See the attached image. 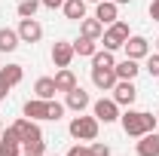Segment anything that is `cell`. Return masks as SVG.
Segmentation results:
<instances>
[{
    "label": "cell",
    "mask_w": 159,
    "mask_h": 156,
    "mask_svg": "<svg viewBox=\"0 0 159 156\" xmlns=\"http://www.w3.org/2000/svg\"><path fill=\"white\" fill-rule=\"evenodd\" d=\"M119 122H122V132L129 138H141L147 135V132H156V122L159 117H153V113H147V110H125V113H119Z\"/></svg>",
    "instance_id": "cell-1"
},
{
    "label": "cell",
    "mask_w": 159,
    "mask_h": 156,
    "mask_svg": "<svg viewBox=\"0 0 159 156\" xmlns=\"http://www.w3.org/2000/svg\"><path fill=\"white\" fill-rule=\"evenodd\" d=\"M98 129H101V122H98L95 113H92V117L77 113V117L70 119V126H67L70 138H77V141H95V138H98Z\"/></svg>",
    "instance_id": "cell-2"
},
{
    "label": "cell",
    "mask_w": 159,
    "mask_h": 156,
    "mask_svg": "<svg viewBox=\"0 0 159 156\" xmlns=\"http://www.w3.org/2000/svg\"><path fill=\"white\" fill-rule=\"evenodd\" d=\"M132 37L129 34V25L125 21H113V25H107L104 28V34H101V40H104V49H110V52H116V49H122V43Z\"/></svg>",
    "instance_id": "cell-3"
},
{
    "label": "cell",
    "mask_w": 159,
    "mask_h": 156,
    "mask_svg": "<svg viewBox=\"0 0 159 156\" xmlns=\"http://www.w3.org/2000/svg\"><path fill=\"white\" fill-rule=\"evenodd\" d=\"M113 92V101H116L119 107H132L135 101H138V89H135V80H116V86L110 89Z\"/></svg>",
    "instance_id": "cell-4"
},
{
    "label": "cell",
    "mask_w": 159,
    "mask_h": 156,
    "mask_svg": "<svg viewBox=\"0 0 159 156\" xmlns=\"http://www.w3.org/2000/svg\"><path fill=\"white\" fill-rule=\"evenodd\" d=\"M92 113L98 117V122L110 126V122H116V119H119V104L113 101V98H98V101L92 104Z\"/></svg>",
    "instance_id": "cell-5"
},
{
    "label": "cell",
    "mask_w": 159,
    "mask_h": 156,
    "mask_svg": "<svg viewBox=\"0 0 159 156\" xmlns=\"http://www.w3.org/2000/svg\"><path fill=\"white\" fill-rule=\"evenodd\" d=\"M122 49H125V58L141 61V58H147V55H150V40L141 37V34H132V37L122 43Z\"/></svg>",
    "instance_id": "cell-6"
},
{
    "label": "cell",
    "mask_w": 159,
    "mask_h": 156,
    "mask_svg": "<svg viewBox=\"0 0 159 156\" xmlns=\"http://www.w3.org/2000/svg\"><path fill=\"white\" fill-rule=\"evenodd\" d=\"M16 31H19L21 43H40V40H43V25H40L37 19H21Z\"/></svg>",
    "instance_id": "cell-7"
},
{
    "label": "cell",
    "mask_w": 159,
    "mask_h": 156,
    "mask_svg": "<svg viewBox=\"0 0 159 156\" xmlns=\"http://www.w3.org/2000/svg\"><path fill=\"white\" fill-rule=\"evenodd\" d=\"M74 43H67V40H58V43H52V64L55 67H70V61H74Z\"/></svg>",
    "instance_id": "cell-8"
},
{
    "label": "cell",
    "mask_w": 159,
    "mask_h": 156,
    "mask_svg": "<svg viewBox=\"0 0 159 156\" xmlns=\"http://www.w3.org/2000/svg\"><path fill=\"white\" fill-rule=\"evenodd\" d=\"M89 104H92V98H89V92H86L83 86L70 89V92L64 95V107H67V110H74V113H83Z\"/></svg>",
    "instance_id": "cell-9"
},
{
    "label": "cell",
    "mask_w": 159,
    "mask_h": 156,
    "mask_svg": "<svg viewBox=\"0 0 159 156\" xmlns=\"http://www.w3.org/2000/svg\"><path fill=\"white\" fill-rule=\"evenodd\" d=\"M92 86L101 92H110L116 86V71L113 67H92Z\"/></svg>",
    "instance_id": "cell-10"
},
{
    "label": "cell",
    "mask_w": 159,
    "mask_h": 156,
    "mask_svg": "<svg viewBox=\"0 0 159 156\" xmlns=\"http://www.w3.org/2000/svg\"><path fill=\"white\" fill-rule=\"evenodd\" d=\"M138 156H159V132H147L138 138Z\"/></svg>",
    "instance_id": "cell-11"
},
{
    "label": "cell",
    "mask_w": 159,
    "mask_h": 156,
    "mask_svg": "<svg viewBox=\"0 0 159 156\" xmlns=\"http://www.w3.org/2000/svg\"><path fill=\"white\" fill-rule=\"evenodd\" d=\"M95 19H98L101 25H113V21L119 19V6L113 3V0H101L98 9H95Z\"/></svg>",
    "instance_id": "cell-12"
},
{
    "label": "cell",
    "mask_w": 159,
    "mask_h": 156,
    "mask_svg": "<svg viewBox=\"0 0 159 156\" xmlns=\"http://www.w3.org/2000/svg\"><path fill=\"white\" fill-rule=\"evenodd\" d=\"M52 80H55V89L64 92V95H67L70 89H77V86H80V83H77V74H74L70 67H58V74H55Z\"/></svg>",
    "instance_id": "cell-13"
},
{
    "label": "cell",
    "mask_w": 159,
    "mask_h": 156,
    "mask_svg": "<svg viewBox=\"0 0 159 156\" xmlns=\"http://www.w3.org/2000/svg\"><path fill=\"white\" fill-rule=\"evenodd\" d=\"M61 12H64V19H70V21H83L86 19V0H64Z\"/></svg>",
    "instance_id": "cell-14"
},
{
    "label": "cell",
    "mask_w": 159,
    "mask_h": 156,
    "mask_svg": "<svg viewBox=\"0 0 159 156\" xmlns=\"http://www.w3.org/2000/svg\"><path fill=\"white\" fill-rule=\"evenodd\" d=\"M25 117L28 119H34V122H40V119H46V101L43 98H28L25 101Z\"/></svg>",
    "instance_id": "cell-15"
},
{
    "label": "cell",
    "mask_w": 159,
    "mask_h": 156,
    "mask_svg": "<svg viewBox=\"0 0 159 156\" xmlns=\"http://www.w3.org/2000/svg\"><path fill=\"white\" fill-rule=\"evenodd\" d=\"M12 129H16V135L21 138V141H28V138H37V135H43V132H40V126L37 122H34V119H16V122H12Z\"/></svg>",
    "instance_id": "cell-16"
},
{
    "label": "cell",
    "mask_w": 159,
    "mask_h": 156,
    "mask_svg": "<svg viewBox=\"0 0 159 156\" xmlns=\"http://www.w3.org/2000/svg\"><path fill=\"white\" fill-rule=\"evenodd\" d=\"M0 80L12 89V86H19L21 80H25V67L21 64H6V67H0Z\"/></svg>",
    "instance_id": "cell-17"
},
{
    "label": "cell",
    "mask_w": 159,
    "mask_h": 156,
    "mask_svg": "<svg viewBox=\"0 0 159 156\" xmlns=\"http://www.w3.org/2000/svg\"><path fill=\"white\" fill-rule=\"evenodd\" d=\"M34 95L43 98V101L55 98V95H58V89H55V80H52V77H40L37 83H34Z\"/></svg>",
    "instance_id": "cell-18"
},
{
    "label": "cell",
    "mask_w": 159,
    "mask_h": 156,
    "mask_svg": "<svg viewBox=\"0 0 159 156\" xmlns=\"http://www.w3.org/2000/svg\"><path fill=\"white\" fill-rule=\"evenodd\" d=\"M113 71H116V80H135L141 67H138V61H135V58H122V61H116Z\"/></svg>",
    "instance_id": "cell-19"
},
{
    "label": "cell",
    "mask_w": 159,
    "mask_h": 156,
    "mask_svg": "<svg viewBox=\"0 0 159 156\" xmlns=\"http://www.w3.org/2000/svg\"><path fill=\"white\" fill-rule=\"evenodd\" d=\"M19 31H12V28H0V52H16L19 49Z\"/></svg>",
    "instance_id": "cell-20"
},
{
    "label": "cell",
    "mask_w": 159,
    "mask_h": 156,
    "mask_svg": "<svg viewBox=\"0 0 159 156\" xmlns=\"http://www.w3.org/2000/svg\"><path fill=\"white\" fill-rule=\"evenodd\" d=\"M74 52L83 55V58H92V55L98 52V40H89V37H83V34H80V37L74 40Z\"/></svg>",
    "instance_id": "cell-21"
},
{
    "label": "cell",
    "mask_w": 159,
    "mask_h": 156,
    "mask_svg": "<svg viewBox=\"0 0 159 156\" xmlns=\"http://www.w3.org/2000/svg\"><path fill=\"white\" fill-rule=\"evenodd\" d=\"M80 34L89 40H101V34H104V25H101L98 19H83L80 21Z\"/></svg>",
    "instance_id": "cell-22"
},
{
    "label": "cell",
    "mask_w": 159,
    "mask_h": 156,
    "mask_svg": "<svg viewBox=\"0 0 159 156\" xmlns=\"http://www.w3.org/2000/svg\"><path fill=\"white\" fill-rule=\"evenodd\" d=\"M21 153H31V156H46V141H43V135L21 141Z\"/></svg>",
    "instance_id": "cell-23"
},
{
    "label": "cell",
    "mask_w": 159,
    "mask_h": 156,
    "mask_svg": "<svg viewBox=\"0 0 159 156\" xmlns=\"http://www.w3.org/2000/svg\"><path fill=\"white\" fill-rule=\"evenodd\" d=\"M40 6H43L40 0H19V6H16V12H19V19H34Z\"/></svg>",
    "instance_id": "cell-24"
},
{
    "label": "cell",
    "mask_w": 159,
    "mask_h": 156,
    "mask_svg": "<svg viewBox=\"0 0 159 156\" xmlns=\"http://www.w3.org/2000/svg\"><path fill=\"white\" fill-rule=\"evenodd\" d=\"M92 67H116L113 52H110V49H98V52L92 55Z\"/></svg>",
    "instance_id": "cell-25"
},
{
    "label": "cell",
    "mask_w": 159,
    "mask_h": 156,
    "mask_svg": "<svg viewBox=\"0 0 159 156\" xmlns=\"http://www.w3.org/2000/svg\"><path fill=\"white\" fill-rule=\"evenodd\" d=\"M64 110H67V107H64L61 101H55V98L46 101V119H49V122H58V119L64 117Z\"/></svg>",
    "instance_id": "cell-26"
},
{
    "label": "cell",
    "mask_w": 159,
    "mask_h": 156,
    "mask_svg": "<svg viewBox=\"0 0 159 156\" xmlns=\"http://www.w3.org/2000/svg\"><path fill=\"white\" fill-rule=\"evenodd\" d=\"M0 156H21V144H12V141H0Z\"/></svg>",
    "instance_id": "cell-27"
},
{
    "label": "cell",
    "mask_w": 159,
    "mask_h": 156,
    "mask_svg": "<svg viewBox=\"0 0 159 156\" xmlns=\"http://www.w3.org/2000/svg\"><path fill=\"white\" fill-rule=\"evenodd\" d=\"M147 74H150V77H159V52L156 55H153V52L147 55Z\"/></svg>",
    "instance_id": "cell-28"
},
{
    "label": "cell",
    "mask_w": 159,
    "mask_h": 156,
    "mask_svg": "<svg viewBox=\"0 0 159 156\" xmlns=\"http://www.w3.org/2000/svg\"><path fill=\"white\" fill-rule=\"evenodd\" d=\"M89 147H92V156H110V147H107V144H101V141H92Z\"/></svg>",
    "instance_id": "cell-29"
},
{
    "label": "cell",
    "mask_w": 159,
    "mask_h": 156,
    "mask_svg": "<svg viewBox=\"0 0 159 156\" xmlns=\"http://www.w3.org/2000/svg\"><path fill=\"white\" fill-rule=\"evenodd\" d=\"M67 156H92V147H86V144H74V147L67 150Z\"/></svg>",
    "instance_id": "cell-30"
},
{
    "label": "cell",
    "mask_w": 159,
    "mask_h": 156,
    "mask_svg": "<svg viewBox=\"0 0 159 156\" xmlns=\"http://www.w3.org/2000/svg\"><path fill=\"white\" fill-rule=\"evenodd\" d=\"M0 141H12V144H21V138L16 135V129H12V126H9V129H3V132H0Z\"/></svg>",
    "instance_id": "cell-31"
},
{
    "label": "cell",
    "mask_w": 159,
    "mask_h": 156,
    "mask_svg": "<svg viewBox=\"0 0 159 156\" xmlns=\"http://www.w3.org/2000/svg\"><path fill=\"white\" fill-rule=\"evenodd\" d=\"M147 12H150V19H153V21H159V0L150 3V9H147Z\"/></svg>",
    "instance_id": "cell-32"
},
{
    "label": "cell",
    "mask_w": 159,
    "mask_h": 156,
    "mask_svg": "<svg viewBox=\"0 0 159 156\" xmlns=\"http://www.w3.org/2000/svg\"><path fill=\"white\" fill-rule=\"evenodd\" d=\"M40 3H43L46 9H58V6H61V3H64V0H40Z\"/></svg>",
    "instance_id": "cell-33"
},
{
    "label": "cell",
    "mask_w": 159,
    "mask_h": 156,
    "mask_svg": "<svg viewBox=\"0 0 159 156\" xmlns=\"http://www.w3.org/2000/svg\"><path fill=\"white\" fill-rule=\"evenodd\" d=\"M9 95V86H6V83H3V80H0V101H3V98Z\"/></svg>",
    "instance_id": "cell-34"
},
{
    "label": "cell",
    "mask_w": 159,
    "mask_h": 156,
    "mask_svg": "<svg viewBox=\"0 0 159 156\" xmlns=\"http://www.w3.org/2000/svg\"><path fill=\"white\" fill-rule=\"evenodd\" d=\"M113 3H116V6H122V3H132V0H113Z\"/></svg>",
    "instance_id": "cell-35"
},
{
    "label": "cell",
    "mask_w": 159,
    "mask_h": 156,
    "mask_svg": "<svg viewBox=\"0 0 159 156\" xmlns=\"http://www.w3.org/2000/svg\"><path fill=\"white\" fill-rule=\"evenodd\" d=\"M0 132H3V122H0Z\"/></svg>",
    "instance_id": "cell-36"
},
{
    "label": "cell",
    "mask_w": 159,
    "mask_h": 156,
    "mask_svg": "<svg viewBox=\"0 0 159 156\" xmlns=\"http://www.w3.org/2000/svg\"><path fill=\"white\" fill-rule=\"evenodd\" d=\"M156 132H159V122H156Z\"/></svg>",
    "instance_id": "cell-37"
},
{
    "label": "cell",
    "mask_w": 159,
    "mask_h": 156,
    "mask_svg": "<svg viewBox=\"0 0 159 156\" xmlns=\"http://www.w3.org/2000/svg\"><path fill=\"white\" fill-rule=\"evenodd\" d=\"M156 49H159V40H156Z\"/></svg>",
    "instance_id": "cell-38"
},
{
    "label": "cell",
    "mask_w": 159,
    "mask_h": 156,
    "mask_svg": "<svg viewBox=\"0 0 159 156\" xmlns=\"http://www.w3.org/2000/svg\"><path fill=\"white\" fill-rule=\"evenodd\" d=\"M21 156H31V153H21Z\"/></svg>",
    "instance_id": "cell-39"
}]
</instances>
